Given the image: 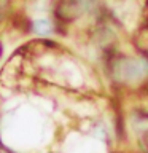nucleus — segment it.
<instances>
[{
  "label": "nucleus",
  "mask_w": 148,
  "mask_h": 153,
  "mask_svg": "<svg viewBox=\"0 0 148 153\" xmlns=\"http://www.w3.org/2000/svg\"><path fill=\"white\" fill-rule=\"evenodd\" d=\"M0 54H2V45H0Z\"/></svg>",
  "instance_id": "f03ea898"
},
{
  "label": "nucleus",
  "mask_w": 148,
  "mask_h": 153,
  "mask_svg": "<svg viewBox=\"0 0 148 153\" xmlns=\"http://www.w3.org/2000/svg\"><path fill=\"white\" fill-rule=\"evenodd\" d=\"M33 30H35L38 35H48V33L51 32V24L45 21V19H40V21H37L33 24Z\"/></svg>",
  "instance_id": "f257e3e1"
}]
</instances>
